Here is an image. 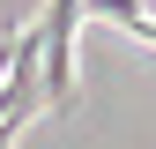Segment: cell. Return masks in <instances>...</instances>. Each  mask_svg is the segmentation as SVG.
<instances>
[{"label":"cell","mask_w":156,"mask_h":149,"mask_svg":"<svg viewBox=\"0 0 156 149\" xmlns=\"http://www.w3.org/2000/svg\"><path fill=\"white\" fill-rule=\"evenodd\" d=\"M89 0H52L37 15V37H45V112H74V30H82Z\"/></svg>","instance_id":"obj_1"},{"label":"cell","mask_w":156,"mask_h":149,"mask_svg":"<svg viewBox=\"0 0 156 149\" xmlns=\"http://www.w3.org/2000/svg\"><path fill=\"white\" fill-rule=\"evenodd\" d=\"M8 74H15V45H0V89H8Z\"/></svg>","instance_id":"obj_2"},{"label":"cell","mask_w":156,"mask_h":149,"mask_svg":"<svg viewBox=\"0 0 156 149\" xmlns=\"http://www.w3.org/2000/svg\"><path fill=\"white\" fill-rule=\"evenodd\" d=\"M15 134H23V127H8V134H0V149H15Z\"/></svg>","instance_id":"obj_3"}]
</instances>
